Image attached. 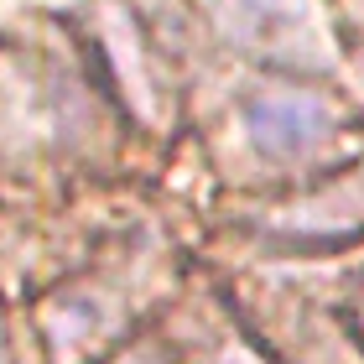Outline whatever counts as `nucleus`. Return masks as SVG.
Returning <instances> with one entry per match:
<instances>
[{
    "label": "nucleus",
    "instance_id": "f257e3e1",
    "mask_svg": "<svg viewBox=\"0 0 364 364\" xmlns=\"http://www.w3.org/2000/svg\"><path fill=\"white\" fill-rule=\"evenodd\" d=\"M240 130L255 146V156H266L271 167L312 172L328 156H338L343 136L354 130V114L328 89L281 84V89H255L240 99Z\"/></svg>",
    "mask_w": 364,
    "mask_h": 364
},
{
    "label": "nucleus",
    "instance_id": "f03ea898",
    "mask_svg": "<svg viewBox=\"0 0 364 364\" xmlns=\"http://www.w3.org/2000/svg\"><path fill=\"white\" fill-rule=\"evenodd\" d=\"M47 364H99L130 333V291L109 276H78L37 302Z\"/></svg>",
    "mask_w": 364,
    "mask_h": 364
},
{
    "label": "nucleus",
    "instance_id": "7ed1b4c3",
    "mask_svg": "<svg viewBox=\"0 0 364 364\" xmlns=\"http://www.w3.org/2000/svg\"><path fill=\"white\" fill-rule=\"evenodd\" d=\"M198 6H203L208 26L245 58L302 73L328 68L312 0H198Z\"/></svg>",
    "mask_w": 364,
    "mask_h": 364
},
{
    "label": "nucleus",
    "instance_id": "20e7f679",
    "mask_svg": "<svg viewBox=\"0 0 364 364\" xmlns=\"http://www.w3.org/2000/svg\"><path fill=\"white\" fill-rule=\"evenodd\" d=\"M359 229H364V172L323 182L318 193L296 198L266 219V235H276L281 245H343Z\"/></svg>",
    "mask_w": 364,
    "mask_h": 364
},
{
    "label": "nucleus",
    "instance_id": "39448f33",
    "mask_svg": "<svg viewBox=\"0 0 364 364\" xmlns=\"http://www.w3.org/2000/svg\"><path fill=\"white\" fill-rule=\"evenodd\" d=\"M99 47H105V58H109V68H114V84L125 89L130 99V109L141 114L146 125H156L161 120V78L151 73V47L141 42V31H136V16L120 11V6H109L105 16H99Z\"/></svg>",
    "mask_w": 364,
    "mask_h": 364
},
{
    "label": "nucleus",
    "instance_id": "423d86ee",
    "mask_svg": "<svg viewBox=\"0 0 364 364\" xmlns=\"http://www.w3.org/2000/svg\"><path fill=\"white\" fill-rule=\"evenodd\" d=\"M343 42H349V58L359 63V73H364V0H354L349 16H343Z\"/></svg>",
    "mask_w": 364,
    "mask_h": 364
},
{
    "label": "nucleus",
    "instance_id": "0eeeda50",
    "mask_svg": "<svg viewBox=\"0 0 364 364\" xmlns=\"http://www.w3.org/2000/svg\"><path fill=\"white\" fill-rule=\"evenodd\" d=\"M109 364H172V354L161 349V343H136V349H125V354H114Z\"/></svg>",
    "mask_w": 364,
    "mask_h": 364
},
{
    "label": "nucleus",
    "instance_id": "6e6552de",
    "mask_svg": "<svg viewBox=\"0 0 364 364\" xmlns=\"http://www.w3.org/2000/svg\"><path fill=\"white\" fill-rule=\"evenodd\" d=\"M0 364H11V333H6V307H0Z\"/></svg>",
    "mask_w": 364,
    "mask_h": 364
},
{
    "label": "nucleus",
    "instance_id": "1a4fd4ad",
    "mask_svg": "<svg viewBox=\"0 0 364 364\" xmlns=\"http://www.w3.org/2000/svg\"><path fill=\"white\" fill-rule=\"evenodd\" d=\"M354 323H359V338H364V291H359V307H354Z\"/></svg>",
    "mask_w": 364,
    "mask_h": 364
},
{
    "label": "nucleus",
    "instance_id": "9d476101",
    "mask_svg": "<svg viewBox=\"0 0 364 364\" xmlns=\"http://www.w3.org/2000/svg\"><path fill=\"white\" fill-rule=\"evenodd\" d=\"M219 364H250V359H245V354H229V359H219Z\"/></svg>",
    "mask_w": 364,
    "mask_h": 364
}]
</instances>
